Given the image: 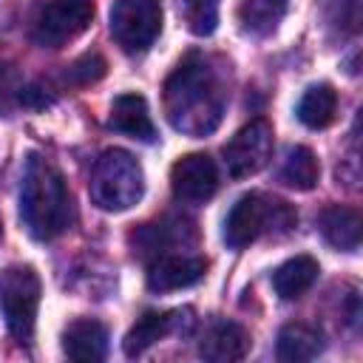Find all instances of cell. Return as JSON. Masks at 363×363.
<instances>
[{
    "mask_svg": "<svg viewBox=\"0 0 363 363\" xmlns=\"http://www.w3.org/2000/svg\"><path fill=\"white\" fill-rule=\"evenodd\" d=\"M318 272H320V267H318V261H315L312 255H295V258L284 261V264L275 269L272 286H275V292H278L284 301H295V298H301L306 289H312V284L318 281Z\"/></svg>",
    "mask_w": 363,
    "mask_h": 363,
    "instance_id": "cell-18",
    "label": "cell"
},
{
    "mask_svg": "<svg viewBox=\"0 0 363 363\" xmlns=\"http://www.w3.org/2000/svg\"><path fill=\"white\" fill-rule=\"evenodd\" d=\"M0 238H3V221H0Z\"/></svg>",
    "mask_w": 363,
    "mask_h": 363,
    "instance_id": "cell-25",
    "label": "cell"
},
{
    "mask_svg": "<svg viewBox=\"0 0 363 363\" xmlns=\"http://www.w3.org/2000/svg\"><path fill=\"white\" fill-rule=\"evenodd\" d=\"M108 125L130 139L156 142V125L150 119V111H147V102L142 94H119L111 105Z\"/></svg>",
    "mask_w": 363,
    "mask_h": 363,
    "instance_id": "cell-13",
    "label": "cell"
},
{
    "mask_svg": "<svg viewBox=\"0 0 363 363\" xmlns=\"http://www.w3.org/2000/svg\"><path fill=\"white\" fill-rule=\"evenodd\" d=\"M37 306H40V278L31 267L14 264L0 272V309L6 318L9 332L28 343L37 323Z\"/></svg>",
    "mask_w": 363,
    "mask_h": 363,
    "instance_id": "cell-5",
    "label": "cell"
},
{
    "mask_svg": "<svg viewBox=\"0 0 363 363\" xmlns=\"http://www.w3.org/2000/svg\"><path fill=\"white\" fill-rule=\"evenodd\" d=\"M360 227H363V218H360V210H354V207L329 204L318 216V230L326 238V244H332L335 250H343V252H357Z\"/></svg>",
    "mask_w": 363,
    "mask_h": 363,
    "instance_id": "cell-14",
    "label": "cell"
},
{
    "mask_svg": "<svg viewBox=\"0 0 363 363\" xmlns=\"http://www.w3.org/2000/svg\"><path fill=\"white\" fill-rule=\"evenodd\" d=\"M298 224L295 210L264 193H247L241 196L224 221V241L233 250H244L261 235H284Z\"/></svg>",
    "mask_w": 363,
    "mask_h": 363,
    "instance_id": "cell-3",
    "label": "cell"
},
{
    "mask_svg": "<svg viewBox=\"0 0 363 363\" xmlns=\"http://www.w3.org/2000/svg\"><path fill=\"white\" fill-rule=\"evenodd\" d=\"M286 14V0H241L235 9L238 28L247 37H269Z\"/></svg>",
    "mask_w": 363,
    "mask_h": 363,
    "instance_id": "cell-16",
    "label": "cell"
},
{
    "mask_svg": "<svg viewBox=\"0 0 363 363\" xmlns=\"http://www.w3.org/2000/svg\"><path fill=\"white\" fill-rule=\"evenodd\" d=\"M20 216L31 238L51 241L74 221V201L62 173L43 156H28L20 187Z\"/></svg>",
    "mask_w": 363,
    "mask_h": 363,
    "instance_id": "cell-2",
    "label": "cell"
},
{
    "mask_svg": "<svg viewBox=\"0 0 363 363\" xmlns=\"http://www.w3.org/2000/svg\"><path fill=\"white\" fill-rule=\"evenodd\" d=\"M88 190L99 210H130L145 193V170L128 150L111 147L94 162Z\"/></svg>",
    "mask_w": 363,
    "mask_h": 363,
    "instance_id": "cell-4",
    "label": "cell"
},
{
    "mask_svg": "<svg viewBox=\"0 0 363 363\" xmlns=\"http://www.w3.org/2000/svg\"><path fill=\"white\" fill-rule=\"evenodd\" d=\"M94 20V6L88 0H48L40 6L31 40L43 48H62L65 43L77 40Z\"/></svg>",
    "mask_w": 363,
    "mask_h": 363,
    "instance_id": "cell-7",
    "label": "cell"
},
{
    "mask_svg": "<svg viewBox=\"0 0 363 363\" xmlns=\"http://www.w3.org/2000/svg\"><path fill=\"white\" fill-rule=\"evenodd\" d=\"M335 113H337V94L329 82L306 88V94L298 102V119L312 130L329 128L335 122Z\"/></svg>",
    "mask_w": 363,
    "mask_h": 363,
    "instance_id": "cell-19",
    "label": "cell"
},
{
    "mask_svg": "<svg viewBox=\"0 0 363 363\" xmlns=\"http://www.w3.org/2000/svg\"><path fill=\"white\" fill-rule=\"evenodd\" d=\"M323 14H326V23L335 26L340 34H354L357 31V0H326L323 6Z\"/></svg>",
    "mask_w": 363,
    "mask_h": 363,
    "instance_id": "cell-22",
    "label": "cell"
},
{
    "mask_svg": "<svg viewBox=\"0 0 363 363\" xmlns=\"http://www.w3.org/2000/svg\"><path fill=\"white\" fill-rule=\"evenodd\" d=\"M62 352L71 360L94 363L108 354V329L94 318H77L62 332Z\"/></svg>",
    "mask_w": 363,
    "mask_h": 363,
    "instance_id": "cell-12",
    "label": "cell"
},
{
    "mask_svg": "<svg viewBox=\"0 0 363 363\" xmlns=\"http://www.w3.org/2000/svg\"><path fill=\"white\" fill-rule=\"evenodd\" d=\"M170 187L176 199L187 204H204L218 190V170L207 153H187L170 170Z\"/></svg>",
    "mask_w": 363,
    "mask_h": 363,
    "instance_id": "cell-9",
    "label": "cell"
},
{
    "mask_svg": "<svg viewBox=\"0 0 363 363\" xmlns=\"http://www.w3.org/2000/svg\"><path fill=\"white\" fill-rule=\"evenodd\" d=\"M184 26L196 37H207L218 26V0H176Z\"/></svg>",
    "mask_w": 363,
    "mask_h": 363,
    "instance_id": "cell-21",
    "label": "cell"
},
{
    "mask_svg": "<svg viewBox=\"0 0 363 363\" xmlns=\"http://www.w3.org/2000/svg\"><path fill=\"white\" fill-rule=\"evenodd\" d=\"M227 91L218 68L201 54H187L164 82L167 122L187 136H207L218 128Z\"/></svg>",
    "mask_w": 363,
    "mask_h": 363,
    "instance_id": "cell-1",
    "label": "cell"
},
{
    "mask_svg": "<svg viewBox=\"0 0 363 363\" xmlns=\"http://www.w3.org/2000/svg\"><path fill=\"white\" fill-rule=\"evenodd\" d=\"M20 91L23 79L14 65H0V113H9L14 105H20Z\"/></svg>",
    "mask_w": 363,
    "mask_h": 363,
    "instance_id": "cell-24",
    "label": "cell"
},
{
    "mask_svg": "<svg viewBox=\"0 0 363 363\" xmlns=\"http://www.w3.org/2000/svg\"><path fill=\"white\" fill-rule=\"evenodd\" d=\"M323 352V335L309 323H286L278 335L275 354L284 363H303L315 360Z\"/></svg>",
    "mask_w": 363,
    "mask_h": 363,
    "instance_id": "cell-17",
    "label": "cell"
},
{
    "mask_svg": "<svg viewBox=\"0 0 363 363\" xmlns=\"http://www.w3.org/2000/svg\"><path fill=\"white\" fill-rule=\"evenodd\" d=\"M111 34L125 54L147 51L162 34L159 0H116L111 9Z\"/></svg>",
    "mask_w": 363,
    "mask_h": 363,
    "instance_id": "cell-6",
    "label": "cell"
},
{
    "mask_svg": "<svg viewBox=\"0 0 363 363\" xmlns=\"http://www.w3.org/2000/svg\"><path fill=\"white\" fill-rule=\"evenodd\" d=\"M182 315H184L182 309H176V312H145V315L128 329V335H125V340H122L125 354H128V357L145 354L153 343L164 340V337L179 326Z\"/></svg>",
    "mask_w": 363,
    "mask_h": 363,
    "instance_id": "cell-15",
    "label": "cell"
},
{
    "mask_svg": "<svg viewBox=\"0 0 363 363\" xmlns=\"http://www.w3.org/2000/svg\"><path fill=\"white\" fill-rule=\"evenodd\" d=\"M207 261L201 255L190 252H167L153 258L150 272H147V289L153 292H176L184 286H193L204 278Z\"/></svg>",
    "mask_w": 363,
    "mask_h": 363,
    "instance_id": "cell-10",
    "label": "cell"
},
{
    "mask_svg": "<svg viewBox=\"0 0 363 363\" xmlns=\"http://www.w3.org/2000/svg\"><path fill=\"white\" fill-rule=\"evenodd\" d=\"M272 156V125L267 119H252L224 145V164L233 179H244L267 167Z\"/></svg>",
    "mask_w": 363,
    "mask_h": 363,
    "instance_id": "cell-8",
    "label": "cell"
},
{
    "mask_svg": "<svg viewBox=\"0 0 363 363\" xmlns=\"http://www.w3.org/2000/svg\"><path fill=\"white\" fill-rule=\"evenodd\" d=\"M252 340H250V332L235 323V320H216L204 329L201 335V343H199V354L204 360H213V363H233V360H241L247 357Z\"/></svg>",
    "mask_w": 363,
    "mask_h": 363,
    "instance_id": "cell-11",
    "label": "cell"
},
{
    "mask_svg": "<svg viewBox=\"0 0 363 363\" xmlns=\"http://www.w3.org/2000/svg\"><path fill=\"white\" fill-rule=\"evenodd\" d=\"M102 74H105V60H102L96 51H91V54H82V57L68 68L65 79H68L71 85H91V82L102 79Z\"/></svg>",
    "mask_w": 363,
    "mask_h": 363,
    "instance_id": "cell-23",
    "label": "cell"
},
{
    "mask_svg": "<svg viewBox=\"0 0 363 363\" xmlns=\"http://www.w3.org/2000/svg\"><path fill=\"white\" fill-rule=\"evenodd\" d=\"M278 176L292 190H312L320 179V164H318V159L309 147L295 145V147L286 150V159H284Z\"/></svg>",
    "mask_w": 363,
    "mask_h": 363,
    "instance_id": "cell-20",
    "label": "cell"
}]
</instances>
